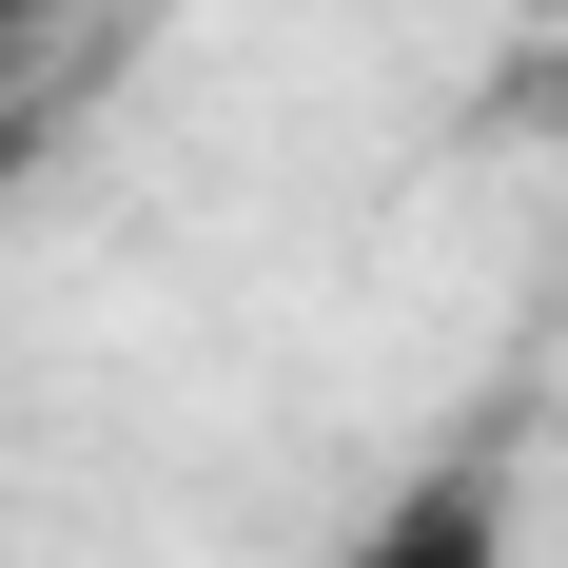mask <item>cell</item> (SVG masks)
<instances>
[{"instance_id":"6da1fadb","label":"cell","mask_w":568,"mask_h":568,"mask_svg":"<svg viewBox=\"0 0 568 568\" xmlns=\"http://www.w3.org/2000/svg\"><path fill=\"white\" fill-rule=\"evenodd\" d=\"M334 568H510V490H490V470H412Z\"/></svg>"},{"instance_id":"7a4b0ae2","label":"cell","mask_w":568,"mask_h":568,"mask_svg":"<svg viewBox=\"0 0 568 568\" xmlns=\"http://www.w3.org/2000/svg\"><path fill=\"white\" fill-rule=\"evenodd\" d=\"M20 20H40V0H0V40H20Z\"/></svg>"}]
</instances>
